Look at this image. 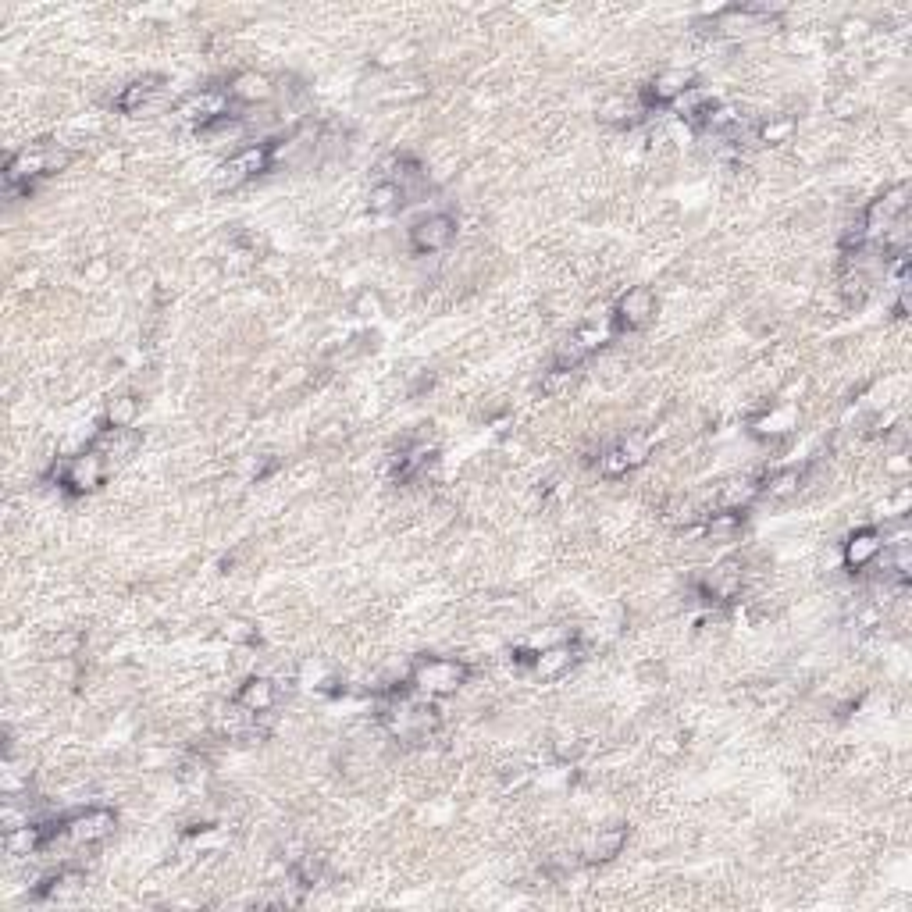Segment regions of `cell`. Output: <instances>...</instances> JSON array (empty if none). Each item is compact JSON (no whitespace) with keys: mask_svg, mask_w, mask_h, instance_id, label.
Returning <instances> with one entry per match:
<instances>
[{"mask_svg":"<svg viewBox=\"0 0 912 912\" xmlns=\"http://www.w3.org/2000/svg\"><path fill=\"white\" fill-rule=\"evenodd\" d=\"M439 709L428 695L417 699H392L389 706H382V724L389 727L392 738L399 741H421L432 731H439Z\"/></svg>","mask_w":912,"mask_h":912,"instance_id":"1","label":"cell"},{"mask_svg":"<svg viewBox=\"0 0 912 912\" xmlns=\"http://www.w3.org/2000/svg\"><path fill=\"white\" fill-rule=\"evenodd\" d=\"M471 667L464 660H449V656H428L414 667L410 674V688L417 695H428V699H442V695H453L456 688H464Z\"/></svg>","mask_w":912,"mask_h":912,"instance_id":"2","label":"cell"},{"mask_svg":"<svg viewBox=\"0 0 912 912\" xmlns=\"http://www.w3.org/2000/svg\"><path fill=\"white\" fill-rule=\"evenodd\" d=\"M68 161H72V157L57 154V150H50V147H25V150H18V154H11V161L4 164V186H8V193L29 189L36 179H43V175L61 171Z\"/></svg>","mask_w":912,"mask_h":912,"instance_id":"3","label":"cell"},{"mask_svg":"<svg viewBox=\"0 0 912 912\" xmlns=\"http://www.w3.org/2000/svg\"><path fill=\"white\" fill-rule=\"evenodd\" d=\"M61 485H65L72 496H90V492H97L100 485H104L107 478V460L97 453V449H86V453L79 456H68L65 464H61Z\"/></svg>","mask_w":912,"mask_h":912,"instance_id":"4","label":"cell"},{"mask_svg":"<svg viewBox=\"0 0 912 912\" xmlns=\"http://www.w3.org/2000/svg\"><path fill=\"white\" fill-rule=\"evenodd\" d=\"M271 161H275V147H271V143H253V147L236 150V154L221 164L218 179H221V186H243V182L257 179L261 171H268Z\"/></svg>","mask_w":912,"mask_h":912,"instance_id":"5","label":"cell"},{"mask_svg":"<svg viewBox=\"0 0 912 912\" xmlns=\"http://www.w3.org/2000/svg\"><path fill=\"white\" fill-rule=\"evenodd\" d=\"M114 827H118V813L104 806L82 809V813L68 816L65 820V838L72 845H97V841L111 838Z\"/></svg>","mask_w":912,"mask_h":912,"instance_id":"6","label":"cell"},{"mask_svg":"<svg viewBox=\"0 0 912 912\" xmlns=\"http://www.w3.org/2000/svg\"><path fill=\"white\" fill-rule=\"evenodd\" d=\"M652 318H656V293L649 285H631L613 307V325L624 328V332H638Z\"/></svg>","mask_w":912,"mask_h":912,"instance_id":"7","label":"cell"},{"mask_svg":"<svg viewBox=\"0 0 912 912\" xmlns=\"http://www.w3.org/2000/svg\"><path fill=\"white\" fill-rule=\"evenodd\" d=\"M456 239L453 214H428L410 225V250L414 253H442Z\"/></svg>","mask_w":912,"mask_h":912,"instance_id":"8","label":"cell"},{"mask_svg":"<svg viewBox=\"0 0 912 912\" xmlns=\"http://www.w3.org/2000/svg\"><path fill=\"white\" fill-rule=\"evenodd\" d=\"M228 114V90H196L179 104V118L193 129H204L207 122Z\"/></svg>","mask_w":912,"mask_h":912,"instance_id":"9","label":"cell"},{"mask_svg":"<svg viewBox=\"0 0 912 912\" xmlns=\"http://www.w3.org/2000/svg\"><path fill=\"white\" fill-rule=\"evenodd\" d=\"M524 660H528V667H531V677H538V681H560V677L578 663V649L570 642H560V645H549V649L531 652Z\"/></svg>","mask_w":912,"mask_h":912,"instance_id":"10","label":"cell"},{"mask_svg":"<svg viewBox=\"0 0 912 912\" xmlns=\"http://www.w3.org/2000/svg\"><path fill=\"white\" fill-rule=\"evenodd\" d=\"M884 535H880L877 528H859L848 535L845 549H841V560H845L848 570H866L873 560H877L880 553H884Z\"/></svg>","mask_w":912,"mask_h":912,"instance_id":"11","label":"cell"},{"mask_svg":"<svg viewBox=\"0 0 912 912\" xmlns=\"http://www.w3.org/2000/svg\"><path fill=\"white\" fill-rule=\"evenodd\" d=\"M278 702V684L271 677H246L236 692V706H243L250 717H264Z\"/></svg>","mask_w":912,"mask_h":912,"instance_id":"12","label":"cell"},{"mask_svg":"<svg viewBox=\"0 0 912 912\" xmlns=\"http://www.w3.org/2000/svg\"><path fill=\"white\" fill-rule=\"evenodd\" d=\"M246 132H250V125H246L239 114H221V118L207 122L204 129H196V136L204 139L207 147L221 150V147H239L246 139Z\"/></svg>","mask_w":912,"mask_h":912,"instance_id":"13","label":"cell"},{"mask_svg":"<svg viewBox=\"0 0 912 912\" xmlns=\"http://www.w3.org/2000/svg\"><path fill=\"white\" fill-rule=\"evenodd\" d=\"M738 592H741V563H734V560L720 563V567H713L706 578H702V595L713 599V603H727V599H734Z\"/></svg>","mask_w":912,"mask_h":912,"instance_id":"14","label":"cell"},{"mask_svg":"<svg viewBox=\"0 0 912 912\" xmlns=\"http://www.w3.org/2000/svg\"><path fill=\"white\" fill-rule=\"evenodd\" d=\"M627 845V827L624 823H617V827H603L599 834H592L585 845V852H581V859L585 863H610V859H617L620 852H624Z\"/></svg>","mask_w":912,"mask_h":912,"instance_id":"15","label":"cell"},{"mask_svg":"<svg viewBox=\"0 0 912 912\" xmlns=\"http://www.w3.org/2000/svg\"><path fill=\"white\" fill-rule=\"evenodd\" d=\"M93 449H97L104 460H129V456L139 449V432L136 428H104V432L93 439Z\"/></svg>","mask_w":912,"mask_h":912,"instance_id":"16","label":"cell"},{"mask_svg":"<svg viewBox=\"0 0 912 912\" xmlns=\"http://www.w3.org/2000/svg\"><path fill=\"white\" fill-rule=\"evenodd\" d=\"M692 86H695L692 72H684V68H667V72H660L652 79L649 100L652 104H674V100H681Z\"/></svg>","mask_w":912,"mask_h":912,"instance_id":"17","label":"cell"},{"mask_svg":"<svg viewBox=\"0 0 912 912\" xmlns=\"http://www.w3.org/2000/svg\"><path fill=\"white\" fill-rule=\"evenodd\" d=\"M271 97V79L261 72H239L236 79L228 82V100H239V104H264Z\"/></svg>","mask_w":912,"mask_h":912,"instance_id":"18","label":"cell"},{"mask_svg":"<svg viewBox=\"0 0 912 912\" xmlns=\"http://www.w3.org/2000/svg\"><path fill=\"white\" fill-rule=\"evenodd\" d=\"M157 93H161V79H136V82H129L118 97H114V107H118L122 114H139L143 107L154 104Z\"/></svg>","mask_w":912,"mask_h":912,"instance_id":"19","label":"cell"},{"mask_svg":"<svg viewBox=\"0 0 912 912\" xmlns=\"http://www.w3.org/2000/svg\"><path fill=\"white\" fill-rule=\"evenodd\" d=\"M4 845H8L11 855H33L40 852L43 845H47V827L43 823H22V827H11V831H4Z\"/></svg>","mask_w":912,"mask_h":912,"instance_id":"20","label":"cell"},{"mask_svg":"<svg viewBox=\"0 0 912 912\" xmlns=\"http://www.w3.org/2000/svg\"><path fill=\"white\" fill-rule=\"evenodd\" d=\"M759 496V485L749 478H734V481H724L717 492V503L720 510H745V506L752 503V499Z\"/></svg>","mask_w":912,"mask_h":912,"instance_id":"21","label":"cell"},{"mask_svg":"<svg viewBox=\"0 0 912 912\" xmlns=\"http://www.w3.org/2000/svg\"><path fill=\"white\" fill-rule=\"evenodd\" d=\"M403 204H407V196H403V189H399L392 179L375 182L371 193H367V211L371 214H392V211H399Z\"/></svg>","mask_w":912,"mask_h":912,"instance_id":"22","label":"cell"},{"mask_svg":"<svg viewBox=\"0 0 912 912\" xmlns=\"http://www.w3.org/2000/svg\"><path fill=\"white\" fill-rule=\"evenodd\" d=\"M107 428H136L139 421V399L132 392H122L107 403V414H104Z\"/></svg>","mask_w":912,"mask_h":912,"instance_id":"23","label":"cell"},{"mask_svg":"<svg viewBox=\"0 0 912 912\" xmlns=\"http://www.w3.org/2000/svg\"><path fill=\"white\" fill-rule=\"evenodd\" d=\"M798 485H802V471H798V467H781V471L766 474L759 492H763V496H774V499H788L798 492Z\"/></svg>","mask_w":912,"mask_h":912,"instance_id":"24","label":"cell"},{"mask_svg":"<svg viewBox=\"0 0 912 912\" xmlns=\"http://www.w3.org/2000/svg\"><path fill=\"white\" fill-rule=\"evenodd\" d=\"M610 335H613V328H610V321H595V318H588L585 325L578 328V332L570 335L574 339V346H578L581 353H592V350H599L603 342H610Z\"/></svg>","mask_w":912,"mask_h":912,"instance_id":"25","label":"cell"},{"mask_svg":"<svg viewBox=\"0 0 912 912\" xmlns=\"http://www.w3.org/2000/svg\"><path fill=\"white\" fill-rule=\"evenodd\" d=\"M741 521H745V513L741 510H717L706 521V535L713 538V542H731V538L741 531Z\"/></svg>","mask_w":912,"mask_h":912,"instance_id":"26","label":"cell"},{"mask_svg":"<svg viewBox=\"0 0 912 912\" xmlns=\"http://www.w3.org/2000/svg\"><path fill=\"white\" fill-rule=\"evenodd\" d=\"M617 449H620V456L627 460V467L635 471V467H642L645 460L652 456V439L649 435H642V432H631L617 442Z\"/></svg>","mask_w":912,"mask_h":912,"instance_id":"27","label":"cell"},{"mask_svg":"<svg viewBox=\"0 0 912 912\" xmlns=\"http://www.w3.org/2000/svg\"><path fill=\"white\" fill-rule=\"evenodd\" d=\"M791 132H795V122H791V118H781V122H766L763 129H756V136L763 139V143H784Z\"/></svg>","mask_w":912,"mask_h":912,"instance_id":"28","label":"cell"},{"mask_svg":"<svg viewBox=\"0 0 912 912\" xmlns=\"http://www.w3.org/2000/svg\"><path fill=\"white\" fill-rule=\"evenodd\" d=\"M179 781H182V784H189V788H196V784H204V781H207V766H204V763H200V766H196V763H186V766L179 770Z\"/></svg>","mask_w":912,"mask_h":912,"instance_id":"29","label":"cell"},{"mask_svg":"<svg viewBox=\"0 0 912 912\" xmlns=\"http://www.w3.org/2000/svg\"><path fill=\"white\" fill-rule=\"evenodd\" d=\"M382 310V300H378L375 293H364L357 300V314H364V318H371V314H378Z\"/></svg>","mask_w":912,"mask_h":912,"instance_id":"30","label":"cell"}]
</instances>
